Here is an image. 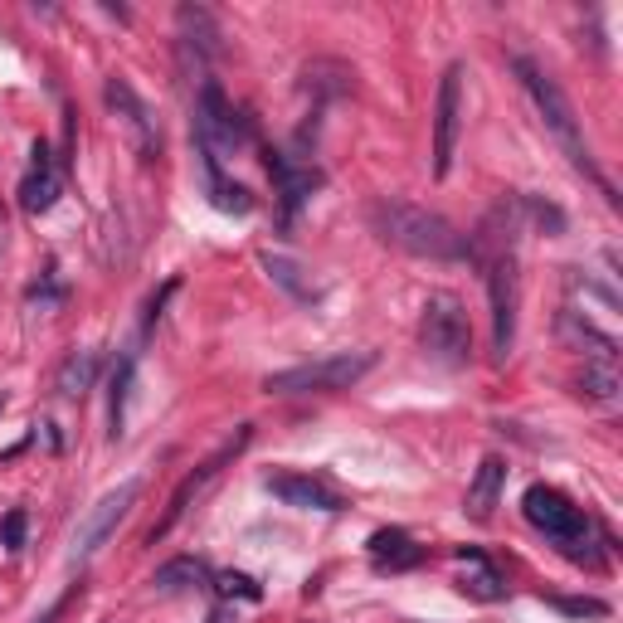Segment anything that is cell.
Masks as SVG:
<instances>
[{
	"label": "cell",
	"instance_id": "6da1fadb",
	"mask_svg": "<svg viewBox=\"0 0 623 623\" xmlns=\"http://www.w3.org/2000/svg\"><path fill=\"white\" fill-rule=\"evenodd\" d=\"M370 224L385 244H395L414 258H439V263H453V258H477L473 239L458 234L443 215H429L419 205H404V200H375L370 205Z\"/></svg>",
	"mask_w": 623,
	"mask_h": 623
},
{
	"label": "cell",
	"instance_id": "7a4b0ae2",
	"mask_svg": "<svg viewBox=\"0 0 623 623\" xmlns=\"http://www.w3.org/2000/svg\"><path fill=\"white\" fill-rule=\"evenodd\" d=\"M512 69H516V78H521V88L531 93V103H536V112H541V122L550 127V137H555L560 151L570 156V166L599 181L594 156H589V147H585V132H580V117H575V108H570V98L560 93V83H555L541 64H531V59H516Z\"/></svg>",
	"mask_w": 623,
	"mask_h": 623
},
{
	"label": "cell",
	"instance_id": "3957f363",
	"mask_svg": "<svg viewBox=\"0 0 623 623\" xmlns=\"http://www.w3.org/2000/svg\"><path fill=\"white\" fill-rule=\"evenodd\" d=\"M521 512H526V521H531L536 531H546L550 541L565 550L570 560H589V565H594V555H589L594 521H589L565 492H555V487H546V482H536V487H526Z\"/></svg>",
	"mask_w": 623,
	"mask_h": 623
},
{
	"label": "cell",
	"instance_id": "277c9868",
	"mask_svg": "<svg viewBox=\"0 0 623 623\" xmlns=\"http://www.w3.org/2000/svg\"><path fill=\"white\" fill-rule=\"evenodd\" d=\"M375 366V351H336L322 361H307V366H288L273 370L263 380L268 395H317V390H351L366 370Z\"/></svg>",
	"mask_w": 623,
	"mask_h": 623
},
{
	"label": "cell",
	"instance_id": "5b68a950",
	"mask_svg": "<svg viewBox=\"0 0 623 623\" xmlns=\"http://www.w3.org/2000/svg\"><path fill=\"white\" fill-rule=\"evenodd\" d=\"M249 142H254V122L229 108V98H224V88L215 78H205L200 98H195V151L224 156V151H239Z\"/></svg>",
	"mask_w": 623,
	"mask_h": 623
},
{
	"label": "cell",
	"instance_id": "8992f818",
	"mask_svg": "<svg viewBox=\"0 0 623 623\" xmlns=\"http://www.w3.org/2000/svg\"><path fill=\"white\" fill-rule=\"evenodd\" d=\"M419 341L443 366H468V356H473V327H468V312H463V302L453 293H434L424 302Z\"/></svg>",
	"mask_w": 623,
	"mask_h": 623
},
{
	"label": "cell",
	"instance_id": "52a82bcc",
	"mask_svg": "<svg viewBox=\"0 0 623 623\" xmlns=\"http://www.w3.org/2000/svg\"><path fill=\"white\" fill-rule=\"evenodd\" d=\"M487 297H492V351L497 361H507L516 346V254L512 244H502L487 258Z\"/></svg>",
	"mask_w": 623,
	"mask_h": 623
},
{
	"label": "cell",
	"instance_id": "ba28073f",
	"mask_svg": "<svg viewBox=\"0 0 623 623\" xmlns=\"http://www.w3.org/2000/svg\"><path fill=\"white\" fill-rule=\"evenodd\" d=\"M458 127H463V64H448L439 78V98H434V176L439 181L453 171Z\"/></svg>",
	"mask_w": 623,
	"mask_h": 623
},
{
	"label": "cell",
	"instance_id": "9c48e42d",
	"mask_svg": "<svg viewBox=\"0 0 623 623\" xmlns=\"http://www.w3.org/2000/svg\"><path fill=\"white\" fill-rule=\"evenodd\" d=\"M244 443H249V424H244V429H239L234 439L224 443V448L215 453V458H210V463H200L195 473H185V477H181V487H176V492H171V502H166V516H161V521H156V526L147 531V546H156V541H166V536L176 531V521H181V516H185V507H190V497H195V492H200V487H205L210 477L220 473V468L229 463V458H234V453H239V448H244Z\"/></svg>",
	"mask_w": 623,
	"mask_h": 623
},
{
	"label": "cell",
	"instance_id": "30bf717a",
	"mask_svg": "<svg viewBox=\"0 0 623 623\" xmlns=\"http://www.w3.org/2000/svg\"><path fill=\"white\" fill-rule=\"evenodd\" d=\"M137 492H142V482H122V487H112L108 497L93 507V512L78 521L74 531V555H93V550L108 541L112 531L122 526V516L132 512V502H137Z\"/></svg>",
	"mask_w": 623,
	"mask_h": 623
},
{
	"label": "cell",
	"instance_id": "8fae6325",
	"mask_svg": "<svg viewBox=\"0 0 623 623\" xmlns=\"http://www.w3.org/2000/svg\"><path fill=\"white\" fill-rule=\"evenodd\" d=\"M108 108L122 117V127L132 132V147H137V156L142 161H151L156 156V117H151V108L132 93V83L127 78H108Z\"/></svg>",
	"mask_w": 623,
	"mask_h": 623
},
{
	"label": "cell",
	"instance_id": "7c38bea8",
	"mask_svg": "<svg viewBox=\"0 0 623 623\" xmlns=\"http://www.w3.org/2000/svg\"><path fill=\"white\" fill-rule=\"evenodd\" d=\"M263 166H268V176L278 185V195H283V205H288V215H293L302 200H312V190L322 185V171L317 166H297L293 156H283V151H263Z\"/></svg>",
	"mask_w": 623,
	"mask_h": 623
},
{
	"label": "cell",
	"instance_id": "4fadbf2b",
	"mask_svg": "<svg viewBox=\"0 0 623 623\" xmlns=\"http://www.w3.org/2000/svg\"><path fill=\"white\" fill-rule=\"evenodd\" d=\"M278 502H288V507H302V512H341L346 502L331 492L327 482H317V477H297V473H278L263 482Z\"/></svg>",
	"mask_w": 623,
	"mask_h": 623
},
{
	"label": "cell",
	"instance_id": "5bb4252c",
	"mask_svg": "<svg viewBox=\"0 0 623 623\" xmlns=\"http://www.w3.org/2000/svg\"><path fill=\"white\" fill-rule=\"evenodd\" d=\"M35 171L20 181V205L30 210V215H44L54 200H59V190H64V181H59V171H54V151H49V142H35Z\"/></svg>",
	"mask_w": 623,
	"mask_h": 623
},
{
	"label": "cell",
	"instance_id": "9a60e30c",
	"mask_svg": "<svg viewBox=\"0 0 623 623\" xmlns=\"http://www.w3.org/2000/svg\"><path fill=\"white\" fill-rule=\"evenodd\" d=\"M370 560L380 575H400V570H414L424 560V546H414V536L400 531V526H385L370 536Z\"/></svg>",
	"mask_w": 623,
	"mask_h": 623
},
{
	"label": "cell",
	"instance_id": "2e32d148",
	"mask_svg": "<svg viewBox=\"0 0 623 623\" xmlns=\"http://www.w3.org/2000/svg\"><path fill=\"white\" fill-rule=\"evenodd\" d=\"M502 482H507V463H502V458H482L473 482H468L463 512L473 516V521H487V516L497 512V502H502Z\"/></svg>",
	"mask_w": 623,
	"mask_h": 623
},
{
	"label": "cell",
	"instance_id": "e0dca14e",
	"mask_svg": "<svg viewBox=\"0 0 623 623\" xmlns=\"http://www.w3.org/2000/svg\"><path fill=\"white\" fill-rule=\"evenodd\" d=\"M458 565H463V594H473L482 604H497L502 594H507V580H502V570L473 546H458Z\"/></svg>",
	"mask_w": 623,
	"mask_h": 623
},
{
	"label": "cell",
	"instance_id": "ac0fdd59",
	"mask_svg": "<svg viewBox=\"0 0 623 623\" xmlns=\"http://www.w3.org/2000/svg\"><path fill=\"white\" fill-rule=\"evenodd\" d=\"M200 176H205V190H210V205H215V210H224V215H249V210H254V195L224 176L220 156L200 151Z\"/></svg>",
	"mask_w": 623,
	"mask_h": 623
},
{
	"label": "cell",
	"instance_id": "d6986e66",
	"mask_svg": "<svg viewBox=\"0 0 623 623\" xmlns=\"http://www.w3.org/2000/svg\"><path fill=\"white\" fill-rule=\"evenodd\" d=\"M258 263H263V273H268L283 293L293 297V302H317V297H322V293H317V283L307 278V268H302L297 258L273 254V249H268V254H258Z\"/></svg>",
	"mask_w": 623,
	"mask_h": 623
},
{
	"label": "cell",
	"instance_id": "ffe728a7",
	"mask_svg": "<svg viewBox=\"0 0 623 623\" xmlns=\"http://www.w3.org/2000/svg\"><path fill=\"white\" fill-rule=\"evenodd\" d=\"M181 39L185 44H195L200 54H220V30H215V20H210V10L205 5H181Z\"/></svg>",
	"mask_w": 623,
	"mask_h": 623
},
{
	"label": "cell",
	"instance_id": "44dd1931",
	"mask_svg": "<svg viewBox=\"0 0 623 623\" xmlns=\"http://www.w3.org/2000/svg\"><path fill=\"white\" fill-rule=\"evenodd\" d=\"M151 585L161 589V594H181V589H195V585H205V565H200L195 555H181V560L161 565V570L151 575Z\"/></svg>",
	"mask_w": 623,
	"mask_h": 623
},
{
	"label": "cell",
	"instance_id": "7402d4cb",
	"mask_svg": "<svg viewBox=\"0 0 623 623\" xmlns=\"http://www.w3.org/2000/svg\"><path fill=\"white\" fill-rule=\"evenodd\" d=\"M98 375V356L93 351H74L64 366H59V395H83Z\"/></svg>",
	"mask_w": 623,
	"mask_h": 623
},
{
	"label": "cell",
	"instance_id": "603a6c76",
	"mask_svg": "<svg viewBox=\"0 0 623 623\" xmlns=\"http://www.w3.org/2000/svg\"><path fill=\"white\" fill-rule=\"evenodd\" d=\"M127 385H132V361H122L112 375V439H122V404H127Z\"/></svg>",
	"mask_w": 623,
	"mask_h": 623
},
{
	"label": "cell",
	"instance_id": "cb8c5ba5",
	"mask_svg": "<svg viewBox=\"0 0 623 623\" xmlns=\"http://www.w3.org/2000/svg\"><path fill=\"white\" fill-rule=\"evenodd\" d=\"M25 526H30L25 507L5 512V521H0V546H5V550H20V546H25Z\"/></svg>",
	"mask_w": 623,
	"mask_h": 623
},
{
	"label": "cell",
	"instance_id": "d4e9b609",
	"mask_svg": "<svg viewBox=\"0 0 623 623\" xmlns=\"http://www.w3.org/2000/svg\"><path fill=\"white\" fill-rule=\"evenodd\" d=\"M555 609L570 614V619H609V604H604V599H555Z\"/></svg>",
	"mask_w": 623,
	"mask_h": 623
},
{
	"label": "cell",
	"instance_id": "484cf974",
	"mask_svg": "<svg viewBox=\"0 0 623 623\" xmlns=\"http://www.w3.org/2000/svg\"><path fill=\"white\" fill-rule=\"evenodd\" d=\"M215 589H220L224 599H234V594H239V599H249V604H258V599H263V589H258L249 575H234V570H229V575H220V585H215Z\"/></svg>",
	"mask_w": 623,
	"mask_h": 623
},
{
	"label": "cell",
	"instance_id": "4316f807",
	"mask_svg": "<svg viewBox=\"0 0 623 623\" xmlns=\"http://www.w3.org/2000/svg\"><path fill=\"white\" fill-rule=\"evenodd\" d=\"M78 594V585L69 589V594H64V599H54V604H49V609H44V614H39L35 623H59V614H64V609H69V599H74Z\"/></svg>",
	"mask_w": 623,
	"mask_h": 623
},
{
	"label": "cell",
	"instance_id": "83f0119b",
	"mask_svg": "<svg viewBox=\"0 0 623 623\" xmlns=\"http://www.w3.org/2000/svg\"><path fill=\"white\" fill-rule=\"evenodd\" d=\"M0 409H5V400H0Z\"/></svg>",
	"mask_w": 623,
	"mask_h": 623
}]
</instances>
